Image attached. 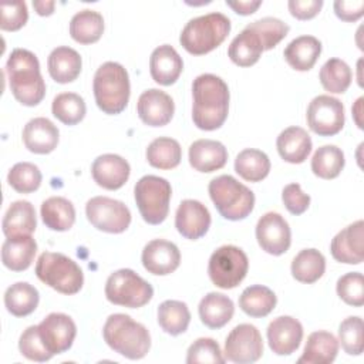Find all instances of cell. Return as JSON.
<instances>
[{
	"instance_id": "cell-1",
	"label": "cell",
	"mask_w": 364,
	"mask_h": 364,
	"mask_svg": "<svg viewBox=\"0 0 364 364\" xmlns=\"http://www.w3.org/2000/svg\"><path fill=\"white\" fill-rule=\"evenodd\" d=\"M192 119L202 131L220 128L229 112L228 84L215 74H200L192 84Z\"/></svg>"
},
{
	"instance_id": "cell-2",
	"label": "cell",
	"mask_w": 364,
	"mask_h": 364,
	"mask_svg": "<svg viewBox=\"0 0 364 364\" xmlns=\"http://www.w3.org/2000/svg\"><path fill=\"white\" fill-rule=\"evenodd\" d=\"M6 74L11 94L20 104L36 107L43 101L46 82L34 53L24 48H14L6 63Z\"/></svg>"
},
{
	"instance_id": "cell-3",
	"label": "cell",
	"mask_w": 364,
	"mask_h": 364,
	"mask_svg": "<svg viewBox=\"0 0 364 364\" xmlns=\"http://www.w3.org/2000/svg\"><path fill=\"white\" fill-rule=\"evenodd\" d=\"M102 337L111 350L129 360L144 358L151 348L148 328L124 313L111 314L105 320Z\"/></svg>"
},
{
	"instance_id": "cell-4",
	"label": "cell",
	"mask_w": 364,
	"mask_h": 364,
	"mask_svg": "<svg viewBox=\"0 0 364 364\" xmlns=\"http://www.w3.org/2000/svg\"><path fill=\"white\" fill-rule=\"evenodd\" d=\"M94 97L98 108L108 115L121 114L129 101L131 85L124 65L115 61L101 64L92 80Z\"/></svg>"
},
{
	"instance_id": "cell-5",
	"label": "cell",
	"mask_w": 364,
	"mask_h": 364,
	"mask_svg": "<svg viewBox=\"0 0 364 364\" xmlns=\"http://www.w3.org/2000/svg\"><path fill=\"white\" fill-rule=\"evenodd\" d=\"M230 20L215 11L191 18L179 36L181 46L193 55H203L218 48L230 31Z\"/></svg>"
},
{
	"instance_id": "cell-6",
	"label": "cell",
	"mask_w": 364,
	"mask_h": 364,
	"mask_svg": "<svg viewBox=\"0 0 364 364\" xmlns=\"http://www.w3.org/2000/svg\"><path fill=\"white\" fill-rule=\"evenodd\" d=\"M208 192L220 216L228 220H242L255 208V193L230 175L213 178Z\"/></svg>"
},
{
	"instance_id": "cell-7",
	"label": "cell",
	"mask_w": 364,
	"mask_h": 364,
	"mask_svg": "<svg viewBox=\"0 0 364 364\" xmlns=\"http://www.w3.org/2000/svg\"><path fill=\"white\" fill-rule=\"evenodd\" d=\"M36 276L47 286L63 294H75L84 284L81 267L68 256L43 252L36 263Z\"/></svg>"
},
{
	"instance_id": "cell-8",
	"label": "cell",
	"mask_w": 364,
	"mask_h": 364,
	"mask_svg": "<svg viewBox=\"0 0 364 364\" xmlns=\"http://www.w3.org/2000/svg\"><path fill=\"white\" fill-rule=\"evenodd\" d=\"M171 183L156 175L142 176L134 188V196L142 219L149 225L162 223L169 212Z\"/></svg>"
},
{
	"instance_id": "cell-9",
	"label": "cell",
	"mask_w": 364,
	"mask_h": 364,
	"mask_svg": "<svg viewBox=\"0 0 364 364\" xmlns=\"http://www.w3.org/2000/svg\"><path fill=\"white\" fill-rule=\"evenodd\" d=\"M152 296V286L131 269L115 270L105 282V297L117 306L138 309L145 306Z\"/></svg>"
},
{
	"instance_id": "cell-10",
	"label": "cell",
	"mask_w": 364,
	"mask_h": 364,
	"mask_svg": "<svg viewBox=\"0 0 364 364\" xmlns=\"http://www.w3.org/2000/svg\"><path fill=\"white\" fill-rule=\"evenodd\" d=\"M249 260L246 253L233 245L218 247L209 257L208 274L219 289H233L246 277Z\"/></svg>"
},
{
	"instance_id": "cell-11",
	"label": "cell",
	"mask_w": 364,
	"mask_h": 364,
	"mask_svg": "<svg viewBox=\"0 0 364 364\" xmlns=\"http://www.w3.org/2000/svg\"><path fill=\"white\" fill-rule=\"evenodd\" d=\"M88 222L98 230L107 233H122L131 223L128 206L108 196H94L85 205Z\"/></svg>"
},
{
	"instance_id": "cell-12",
	"label": "cell",
	"mask_w": 364,
	"mask_h": 364,
	"mask_svg": "<svg viewBox=\"0 0 364 364\" xmlns=\"http://www.w3.org/2000/svg\"><path fill=\"white\" fill-rule=\"evenodd\" d=\"M306 119L309 128L314 134L320 136H333L344 127V105L338 98L331 95H317L307 107Z\"/></svg>"
},
{
	"instance_id": "cell-13",
	"label": "cell",
	"mask_w": 364,
	"mask_h": 364,
	"mask_svg": "<svg viewBox=\"0 0 364 364\" xmlns=\"http://www.w3.org/2000/svg\"><path fill=\"white\" fill-rule=\"evenodd\" d=\"M225 360L236 364H250L263 355V338L253 324H239L226 337Z\"/></svg>"
},
{
	"instance_id": "cell-14",
	"label": "cell",
	"mask_w": 364,
	"mask_h": 364,
	"mask_svg": "<svg viewBox=\"0 0 364 364\" xmlns=\"http://www.w3.org/2000/svg\"><path fill=\"white\" fill-rule=\"evenodd\" d=\"M256 239L262 250L273 256H280L290 247L291 230L280 213L267 212L257 220Z\"/></svg>"
},
{
	"instance_id": "cell-15",
	"label": "cell",
	"mask_w": 364,
	"mask_h": 364,
	"mask_svg": "<svg viewBox=\"0 0 364 364\" xmlns=\"http://www.w3.org/2000/svg\"><path fill=\"white\" fill-rule=\"evenodd\" d=\"M38 334L46 348L55 355L71 348L77 336V326L64 313H50L38 324Z\"/></svg>"
},
{
	"instance_id": "cell-16",
	"label": "cell",
	"mask_w": 364,
	"mask_h": 364,
	"mask_svg": "<svg viewBox=\"0 0 364 364\" xmlns=\"http://www.w3.org/2000/svg\"><path fill=\"white\" fill-rule=\"evenodd\" d=\"M141 260L148 273L166 276L179 267L181 252L178 246L169 240L154 239L144 246Z\"/></svg>"
},
{
	"instance_id": "cell-17",
	"label": "cell",
	"mask_w": 364,
	"mask_h": 364,
	"mask_svg": "<svg viewBox=\"0 0 364 364\" xmlns=\"http://www.w3.org/2000/svg\"><path fill=\"white\" fill-rule=\"evenodd\" d=\"M267 341L270 350L277 355H290L303 340V326L291 316H279L267 326Z\"/></svg>"
},
{
	"instance_id": "cell-18",
	"label": "cell",
	"mask_w": 364,
	"mask_h": 364,
	"mask_svg": "<svg viewBox=\"0 0 364 364\" xmlns=\"http://www.w3.org/2000/svg\"><path fill=\"white\" fill-rule=\"evenodd\" d=\"M210 213L208 208L195 199H185L175 213L176 230L189 240L200 239L210 228Z\"/></svg>"
},
{
	"instance_id": "cell-19",
	"label": "cell",
	"mask_w": 364,
	"mask_h": 364,
	"mask_svg": "<svg viewBox=\"0 0 364 364\" xmlns=\"http://www.w3.org/2000/svg\"><path fill=\"white\" fill-rule=\"evenodd\" d=\"M136 112L139 119L148 127H164L171 122L175 104L171 95L158 88L144 91L136 102Z\"/></svg>"
},
{
	"instance_id": "cell-20",
	"label": "cell",
	"mask_w": 364,
	"mask_h": 364,
	"mask_svg": "<svg viewBox=\"0 0 364 364\" xmlns=\"http://www.w3.org/2000/svg\"><path fill=\"white\" fill-rule=\"evenodd\" d=\"M364 222L360 219L340 230L330 243L331 256L346 264H360L364 259Z\"/></svg>"
},
{
	"instance_id": "cell-21",
	"label": "cell",
	"mask_w": 364,
	"mask_h": 364,
	"mask_svg": "<svg viewBox=\"0 0 364 364\" xmlns=\"http://www.w3.org/2000/svg\"><path fill=\"white\" fill-rule=\"evenodd\" d=\"M131 173V166L127 159L117 154H104L94 159L91 175L94 182L108 191L122 188Z\"/></svg>"
},
{
	"instance_id": "cell-22",
	"label": "cell",
	"mask_w": 364,
	"mask_h": 364,
	"mask_svg": "<svg viewBox=\"0 0 364 364\" xmlns=\"http://www.w3.org/2000/svg\"><path fill=\"white\" fill-rule=\"evenodd\" d=\"M24 146L38 155H46L53 152L60 141V132L58 128L44 117H37L30 119L21 134Z\"/></svg>"
},
{
	"instance_id": "cell-23",
	"label": "cell",
	"mask_w": 364,
	"mask_h": 364,
	"mask_svg": "<svg viewBox=\"0 0 364 364\" xmlns=\"http://www.w3.org/2000/svg\"><path fill=\"white\" fill-rule=\"evenodd\" d=\"M182 70V57L172 46L162 44L152 51L149 57V73L156 84L165 87L175 84Z\"/></svg>"
},
{
	"instance_id": "cell-24",
	"label": "cell",
	"mask_w": 364,
	"mask_h": 364,
	"mask_svg": "<svg viewBox=\"0 0 364 364\" xmlns=\"http://www.w3.org/2000/svg\"><path fill=\"white\" fill-rule=\"evenodd\" d=\"M228 162V149L215 139H198L189 146V164L198 172L210 173Z\"/></svg>"
},
{
	"instance_id": "cell-25",
	"label": "cell",
	"mask_w": 364,
	"mask_h": 364,
	"mask_svg": "<svg viewBox=\"0 0 364 364\" xmlns=\"http://www.w3.org/2000/svg\"><path fill=\"white\" fill-rule=\"evenodd\" d=\"M311 145L310 135L301 127H289L276 139L279 155L289 164L304 162L311 152Z\"/></svg>"
},
{
	"instance_id": "cell-26",
	"label": "cell",
	"mask_w": 364,
	"mask_h": 364,
	"mask_svg": "<svg viewBox=\"0 0 364 364\" xmlns=\"http://www.w3.org/2000/svg\"><path fill=\"white\" fill-rule=\"evenodd\" d=\"M200 321L213 330L226 326L235 313V304L230 297L223 293L210 291L202 297L198 306Z\"/></svg>"
},
{
	"instance_id": "cell-27",
	"label": "cell",
	"mask_w": 364,
	"mask_h": 364,
	"mask_svg": "<svg viewBox=\"0 0 364 364\" xmlns=\"http://www.w3.org/2000/svg\"><path fill=\"white\" fill-rule=\"evenodd\" d=\"M338 340L326 330L313 331L306 341L303 354L297 360L299 364H330L338 353Z\"/></svg>"
},
{
	"instance_id": "cell-28",
	"label": "cell",
	"mask_w": 364,
	"mask_h": 364,
	"mask_svg": "<svg viewBox=\"0 0 364 364\" xmlns=\"http://www.w3.org/2000/svg\"><path fill=\"white\" fill-rule=\"evenodd\" d=\"M50 77L58 84H67L77 80L81 73L82 60L78 51L71 47L60 46L54 48L47 60Z\"/></svg>"
},
{
	"instance_id": "cell-29",
	"label": "cell",
	"mask_w": 364,
	"mask_h": 364,
	"mask_svg": "<svg viewBox=\"0 0 364 364\" xmlns=\"http://www.w3.org/2000/svg\"><path fill=\"white\" fill-rule=\"evenodd\" d=\"M1 228L6 237L31 235L37 228V216L34 206L28 200L13 202L4 213Z\"/></svg>"
},
{
	"instance_id": "cell-30",
	"label": "cell",
	"mask_w": 364,
	"mask_h": 364,
	"mask_svg": "<svg viewBox=\"0 0 364 364\" xmlns=\"http://www.w3.org/2000/svg\"><path fill=\"white\" fill-rule=\"evenodd\" d=\"M321 54V43L314 36H299L291 40L284 51V60L296 71H309Z\"/></svg>"
},
{
	"instance_id": "cell-31",
	"label": "cell",
	"mask_w": 364,
	"mask_h": 364,
	"mask_svg": "<svg viewBox=\"0 0 364 364\" xmlns=\"http://www.w3.org/2000/svg\"><path fill=\"white\" fill-rule=\"evenodd\" d=\"M37 243L31 235L7 237L1 246V262L11 272L27 270L36 256Z\"/></svg>"
},
{
	"instance_id": "cell-32",
	"label": "cell",
	"mask_w": 364,
	"mask_h": 364,
	"mask_svg": "<svg viewBox=\"0 0 364 364\" xmlns=\"http://www.w3.org/2000/svg\"><path fill=\"white\" fill-rule=\"evenodd\" d=\"M41 219L44 225L55 232H65L75 222L74 205L63 196H51L41 203Z\"/></svg>"
},
{
	"instance_id": "cell-33",
	"label": "cell",
	"mask_w": 364,
	"mask_h": 364,
	"mask_svg": "<svg viewBox=\"0 0 364 364\" xmlns=\"http://www.w3.org/2000/svg\"><path fill=\"white\" fill-rule=\"evenodd\" d=\"M104 33L102 16L90 9L75 13L70 21V36L80 44L97 43Z\"/></svg>"
},
{
	"instance_id": "cell-34",
	"label": "cell",
	"mask_w": 364,
	"mask_h": 364,
	"mask_svg": "<svg viewBox=\"0 0 364 364\" xmlns=\"http://www.w3.org/2000/svg\"><path fill=\"white\" fill-rule=\"evenodd\" d=\"M260 38L249 28H243L230 43L228 55L233 64L239 67H250L256 64L263 53Z\"/></svg>"
},
{
	"instance_id": "cell-35",
	"label": "cell",
	"mask_w": 364,
	"mask_h": 364,
	"mask_svg": "<svg viewBox=\"0 0 364 364\" xmlns=\"http://www.w3.org/2000/svg\"><path fill=\"white\" fill-rule=\"evenodd\" d=\"M40 301L38 290L27 282H17L7 287L4 293V306L16 317L31 314Z\"/></svg>"
},
{
	"instance_id": "cell-36",
	"label": "cell",
	"mask_w": 364,
	"mask_h": 364,
	"mask_svg": "<svg viewBox=\"0 0 364 364\" xmlns=\"http://www.w3.org/2000/svg\"><path fill=\"white\" fill-rule=\"evenodd\" d=\"M290 270L297 282L311 284L324 274L326 259L317 249H303L294 256Z\"/></svg>"
},
{
	"instance_id": "cell-37",
	"label": "cell",
	"mask_w": 364,
	"mask_h": 364,
	"mask_svg": "<svg viewBox=\"0 0 364 364\" xmlns=\"http://www.w3.org/2000/svg\"><path fill=\"white\" fill-rule=\"evenodd\" d=\"M277 297L273 290L262 284L246 287L239 297V307L250 317H266L276 307Z\"/></svg>"
},
{
	"instance_id": "cell-38",
	"label": "cell",
	"mask_w": 364,
	"mask_h": 364,
	"mask_svg": "<svg viewBox=\"0 0 364 364\" xmlns=\"http://www.w3.org/2000/svg\"><path fill=\"white\" fill-rule=\"evenodd\" d=\"M146 161L151 166L158 169H173L181 164L182 148L173 138H155L146 148Z\"/></svg>"
},
{
	"instance_id": "cell-39",
	"label": "cell",
	"mask_w": 364,
	"mask_h": 364,
	"mask_svg": "<svg viewBox=\"0 0 364 364\" xmlns=\"http://www.w3.org/2000/svg\"><path fill=\"white\" fill-rule=\"evenodd\" d=\"M235 171L245 181L259 182L269 175L270 159L260 149L246 148L237 154L235 159Z\"/></svg>"
},
{
	"instance_id": "cell-40",
	"label": "cell",
	"mask_w": 364,
	"mask_h": 364,
	"mask_svg": "<svg viewBox=\"0 0 364 364\" xmlns=\"http://www.w3.org/2000/svg\"><path fill=\"white\" fill-rule=\"evenodd\" d=\"M156 314L159 327L171 336H179L185 333L191 323V311L186 303L179 300L162 301Z\"/></svg>"
},
{
	"instance_id": "cell-41",
	"label": "cell",
	"mask_w": 364,
	"mask_h": 364,
	"mask_svg": "<svg viewBox=\"0 0 364 364\" xmlns=\"http://www.w3.org/2000/svg\"><path fill=\"white\" fill-rule=\"evenodd\" d=\"M344 164V152L338 146L323 145L311 158V171L321 179H334L341 173Z\"/></svg>"
},
{
	"instance_id": "cell-42",
	"label": "cell",
	"mask_w": 364,
	"mask_h": 364,
	"mask_svg": "<svg viewBox=\"0 0 364 364\" xmlns=\"http://www.w3.org/2000/svg\"><path fill=\"white\" fill-rule=\"evenodd\" d=\"M323 88L333 94H343L348 90L353 78L351 68L340 58L327 60L318 74Z\"/></svg>"
},
{
	"instance_id": "cell-43",
	"label": "cell",
	"mask_w": 364,
	"mask_h": 364,
	"mask_svg": "<svg viewBox=\"0 0 364 364\" xmlns=\"http://www.w3.org/2000/svg\"><path fill=\"white\" fill-rule=\"evenodd\" d=\"M51 111L60 122L65 125H75L84 119L87 107L81 95L75 92H61L54 97Z\"/></svg>"
},
{
	"instance_id": "cell-44",
	"label": "cell",
	"mask_w": 364,
	"mask_h": 364,
	"mask_svg": "<svg viewBox=\"0 0 364 364\" xmlns=\"http://www.w3.org/2000/svg\"><path fill=\"white\" fill-rule=\"evenodd\" d=\"M43 175L37 165L31 162H18L7 173L9 185L18 193H31L41 185Z\"/></svg>"
},
{
	"instance_id": "cell-45",
	"label": "cell",
	"mask_w": 364,
	"mask_h": 364,
	"mask_svg": "<svg viewBox=\"0 0 364 364\" xmlns=\"http://www.w3.org/2000/svg\"><path fill=\"white\" fill-rule=\"evenodd\" d=\"M246 28L252 30L262 41L263 50L274 48L289 33V26L276 17H263L249 23Z\"/></svg>"
},
{
	"instance_id": "cell-46",
	"label": "cell",
	"mask_w": 364,
	"mask_h": 364,
	"mask_svg": "<svg viewBox=\"0 0 364 364\" xmlns=\"http://www.w3.org/2000/svg\"><path fill=\"white\" fill-rule=\"evenodd\" d=\"M338 344L348 355L363 353V318L360 316H350L340 323Z\"/></svg>"
},
{
	"instance_id": "cell-47",
	"label": "cell",
	"mask_w": 364,
	"mask_h": 364,
	"mask_svg": "<svg viewBox=\"0 0 364 364\" xmlns=\"http://www.w3.org/2000/svg\"><path fill=\"white\" fill-rule=\"evenodd\" d=\"M225 355L219 347V344L209 337H200L195 340L186 353V363L188 364H223Z\"/></svg>"
},
{
	"instance_id": "cell-48",
	"label": "cell",
	"mask_w": 364,
	"mask_h": 364,
	"mask_svg": "<svg viewBox=\"0 0 364 364\" xmlns=\"http://www.w3.org/2000/svg\"><path fill=\"white\" fill-rule=\"evenodd\" d=\"M338 297L348 306L361 307L364 304V277L360 272L343 274L336 284Z\"/></svg>"
},
{
	"instance_id": "cell-49",
	"label": "cell",
	"mask_w": 364,
	"mask_h": 364,
	"mask_svg": "<svg viewBox=\"0 0 364 364\" xmlns=\"http://www.w3.org/2000/svg\"><path fill=\"white\" fill-rule=\"evenodd\" d=\"M18 350L26 358L37 363L48 361L53 357L40 338L38 326H30L21 333L18 338Z\"/></svg>"
},
{
	"instance_id": "cell-50",
	"label": "cell",
	"mask_w": 364,
	"mask_h": 364,
	"mask_svg": "<svg viewBox=\"0 0 364 364\" xmlns=\"http://www.w3.org/2000/svg\"><path fill=\"white\" fill-rule=\"evenodd\" d=\"M28 20L27 4L24 1L1 4L0 28L4 31H17Z\"/></svg>"
},
{
	"instance_id": "cell-51",
	"label": "cell",
	"mask_w": 364,
	"mask_h": 364,
	"mask_svg": "<svg viewBox=\"0 0 364 364\" xmlns=\"http://www.w3.org/2000/svg\"><path fill=\"white\" fill-rule=\"evenodd\" d=\"M282 200L286 209L291 215H301L310 206V196L301 191V186L296 182L289 183L282 191Z\"/></svg>"
},
{
	"instance_id": "cell-52",
	"label": "cell",
	"mask_w": 364,
	"mask_h": 364,
	"mask_svg": "<svg viewBox=\"0 0 364 364\" xmlns=\"http://www.w3.org/2000/svg\"><path fill=\"white\" fill-rule=\"evenodd\" d=\"M336 16L347 23H354L360 20L364 14L363 0H337L333 4Z\"/></svg>"
},
{
	"instance_id": "cell-53",
	"label": "cell",
	"mask_w": 364,
	"mask_h": 364,
	"mask_svg": "<svg viewBox=\"0 0 364 364\" xmlns=\"http://www.w3.org/2000/svg\"><path fill=\"white\" fill-rule=\"evenodd\" d=\"M287 7L290 14L297 20H310L320 13L323 0H290Z\"/></svg>"
},
{
	"instance_id": "cell-54",
	"label": "cell",
	"mask_w": 364,
	"mask_h": 364,
	"mask_svg": "<svg viewBox=\"0 0 364 364\" xmlns=\"http://www.w3.org/2000/svg\"><path fill=\"white\" fill-rule=\"evenodd\" d=\"M226 4L233 9L235 13L240 14V16H249V14H253L260 6H262V1L257 0V1H226Z\"/></svg>"
},
{
	"instance_id": "cell-55",
	"label": "cell",
	"mask_w": 364,
	"mask_h": 364,
	"mask_svg": "<svg viewBox=\"0 0 364 364\" xmlns=\"http://www.w3.org/2000/svg\"><path fill=\"white\" fill-rule=\"evenodd\" d=\"M55 3L53 0H34L33 7L38 16H51Z\"/></svg>"
},
{
	"instance_id": "cell-56",
	"label": "cell",
	"mask_w": 364,
	"mask_h": 364,
	"mask_svg": "<svg viewBox=\"0 0 364 364\" xmlns=\"http://www.w3.org/2000/svg\"><path fill=\"white\" fill-rule=\"evenodd\" d=\"M363 101H364V98H363V97H360V98L355 101V105L351 108V109H353L354 119H355V124H357V127H358V128H363V122H361V119H360V115H361V112H363V109H361V107H363Z\"/></svg>"
}]
</instances>
